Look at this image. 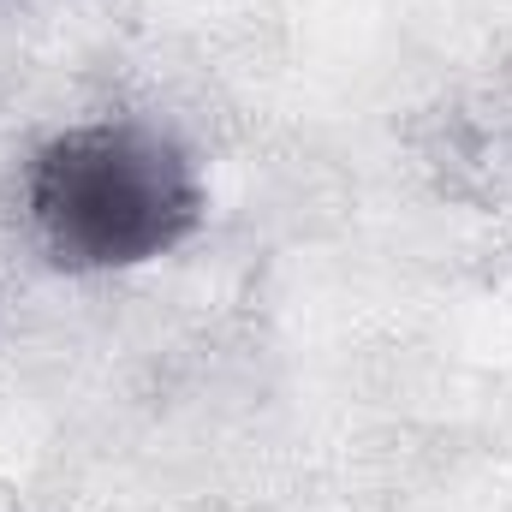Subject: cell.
Returning <instances> with one entry per match:
<instances>
[{
	"mask_svg": "<svg viewBox=\"0 0 512 512\" xmlns=\"http://www.w3.org/2000/svg\"><path fill=\"white\" fill-rule=\"evenodd\" d=\"M42 251L72 274L155 262L203 227V179L191 155L149 126L96 120L48 137L24 185Z\"/></svg>",
	"mask_w": 512,
	"mask_h": 512,
	"instance_id": "cell-1",
	"label": "cell"
}]
</instances>
